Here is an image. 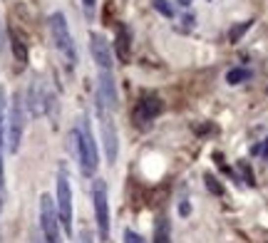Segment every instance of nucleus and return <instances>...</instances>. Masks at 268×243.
I'll list each match as a JSON object with an SVG mask.
<instances>
[{"label": "nucleus", "instance_id": "5", "mask_svg": "<svg viewBox=\"0 0 268 243\" xmlns=\"http://www.w3.org/2000/svg\"><path fill=\"white\" fill-rule=\"evenodd\" d=\"M92 206H95L97 236L99 241H109V198H107V184L102 179L92 181Z\"/></svg>", "mask_w": 268, "mask_h": 243}, {"label": "nucleus", "instance_id": "15", "mask_svg": "<svg viewBox=\"0 0 268 243\" xmlns=\"http://www.w3.org/2000/svg\"><path fill=\"white\" fill-rule=\"evenodd\" d=\"M251 25H253V20H244V23H239V25H234L231 30H228V43H231V45H236L239 43V40L251 30Z\"/></svg>", "mask_w": 268, "mask_h": 243}, {"label": "nucleus", "instance_id": "3", "mask_svg": "<svg viewBox=\"0 0 268 243\" xmlns=\"http://www.w3.org/2000/svg\"><path fill=\"white\" fill-rule=\"evenodd\" d=\"M48 25H50V35H52V43L55 48L62 52V57L74 67L77 65V48H74V40H72V32L67 27V18L62 13H52L48 18Z\"/></svg>", "mask_w": 268, "mask_h": 243}, {"label": "nucleus", "instance_id": "27", "mask_svg": "<svg viewBox=\"0 0 268 243\" xmlns=\"http://www.w3.org/2000/svg\"><path fill=\"white\" fill-rule=\"evenodd\" d=\"M30 243H43V241H40V238H35V236H32V238H30Z\"/></svg>", "mask_w": 268, "mask_h": 243}, {"label": "nucleus", "instance_id": "24", "mask_svg": "<svg viewBox=\"0 0 268 243\" xmlns=\"http://www.w3.org/2000/svg\"><path fill=\"white\" fill-rule=\"evenodd\" d=\"M95 3H97V0H82V5H85V10H87V13H92Z\"/></svg>", "mask_w": 268, "mask_h": 243}, {"label": "nucleus", "instance_id": "9", "mask_svg": "<svg viewBox=\"0 0 268 243\" xmlns=\"http://www.w3.org/2000/svg\"><path fill=\"white\" fill-rule=\"evenodd\" d=\"M162 109H164V104H162V99H159L157 95H144V97L137 102L132 117H134L137 124H146V122H151L154 117H159Z\"/></svg>", "mask_w": 268, "mask_h": 243}, {"label": "nucleus", "instance_id": "20", "mask_svg": "<svg viewBox=\"0 0 268 243\" xmlns=\"http://www.w3.org/2000/svg\"><path fill=\"white\" fill-rule=\"evenodd\" d=\"M239 169L244 171V181L248 184V186H253L256 181H253V171L248 169V164H246V161H239Z\"/></svg>", "mask_w": 268, "mask_h": 243}, {"label": "nucleus", "instance_id": "6", "mask_svg": "<svg viewBox=\"0 0 268 243\" xmlns=\"http://www.w3.org/2000/svg\"><path fill=\"white\" fill-rule=\"evenodd\" d=\"M99 114V132H102V144H104V156L109 164H114L120 156V134H117V124L112 119V112L104 107H97Z\"/></svg>", "mask_w": 268, "mask_h": 243}, {"label": "nucleus", "instance_id": "7", "mask_svg": "<svg viewBox=\"0 0 268 243\" xmlns=\"http://www.w3.org/2000/svg\"><path fill=\"white\" fill-rule=\"evenodd\" d=\"M57 216H60V226L65 228V236H72V186L65 171H60L57 176Z\"/></svg>", "mask_w": 268, "mask_h": 243}, {"label": "nucleus", "instance_id": "21", "mask_svg": "<svg viewBox=\"0 0 268 243\" xmlns=\"http://www.w3.org/2000/svg\"><path fill=\"white\" fill-rule=\"evenodd\" d=\"M253 154H261L263 159H268V139H263L261 144H256L253 146Z\"/></svg>", "mask_w": 268, "mask_h": 243}, {"label": "nucleus", "instance_id": "17", "mask_svg": "<svg viewBox=\"0 0 268 243\" xmlns=\"http://www.w3.org/2000/svg\"><path fill=\"white\" fill-rule=\"evenodd\" d=\"M151 8L157 13H162L164 18H174V8H171L169 0H151Z\"/></svg>", "mask_w": 268, "mask_h": 243}, {"label": "nucleus", "instance_id": "18", "mask_svg": "<svg viewBox=\"0 0 268 243\" xmlns=\"http://www.w3.org/2000/svg\"><path fill=\"white\" fill-rule=\"evenodd\" d=\"M204 179H206V189H209V191H211L214 196H221V194H223V186L219 184V179H216V176H211V174H206Z\"/></svg>", "mask_w": 268, "mask_h": 243}, {"label": "nucleus", "instance_id": "28", "mask_svg": "<svg viewBox=\"0 0 268 243\" xmlns=\"http://www.w3.org/2000/svg\"><path fill=\"white\" fill-rule=\"evenodd\" d=\"M0 211H3V194H0Z\"/></svg>", "mask_w": 268, "mask_h": 243}, {"label": "nucleus", "instance_id": "1", "mask_svg": "<svg viewBox=\"0 0 268 243\" xmlns=\"http://www.w3.org/2000/svg\"><path fill=\"white\" fill-rule=\"evenodd\" d=\"M74 156L80 161V169L85 176H95L97 167H99V151H97V142L90 127V117L85 114L80 119V127L74 129Z\"/></svg>", "mask_w": 268, "mask_h": 243}, {"label": "nucleus", "instance_id": "25", "mask_svg": "<svg viewBox=\"0 0 268 243\" xmlns=\"http://www.w3.org/2000/svg\"><path fill=\"white\" fill-rule=\"evenodd\" d=\"M184 25L186 27H194V15H184Z\"/></svg>", "mask_w": 268, "mask_h": 243}, {"label": "nucleus", "instance_id": "22", "mask_svg": "<svg viewBox=\"0 0 268 243\" xmlns=\"http://www.w3.org/2000/svg\"><path fill=\"white\" fill-rule=\"evenodd\" d=\"M189 211H191L189 204H186V201H181V204H179V214H181V216H189Z\"/></svg>", "mask_w": 268, "mask_h": 243}, {"label": "nucleus", "instance_id": "4", "mask_svg": "<svg viewBox=\"0 0 268 243\" xmlns=\"http://www.w3.org/2000/svg\"><path fill=\"white\" fill-rule=\"evenodd\" d=\"M40 233H43V243H62V226H60L57 206L52 196L48 194L40 196Z\"/></svg>", "mask_w": 268, "mask_h": 243}, {"label": "nucleus", "instance_id": "19", "mask_svg": "<svg viewBox=\"0 0 268 243\" xmlns=\"http://www.w3.org/2000/svg\"><path fill=\"white\" fill-rule=\"evenodd\" d=\"M124 243H146L137 231H132V228H124Z\"/></svg>", "mask_w": 268, "mask_h": 243}, {"label": "nucleus", "instance_id": "10", "mask_svg": "<svg viewBox=\"0 0 268 243\" xmlns=\"http://www.w3.org/2000/svg\"><path fill=\"white\" fill-rule=\"evenodd\" d=\"M90 52L99 70H112V48L104 40V35H99V32L90 35Z\"/></svg>", "mask_w": 268, "mask_h": 243}, {"label": "nucleus", "instance_id": "16", "mask_svg": "<svg viewBox=\"0 0 268 243\" xmlns=\"http://www.w3.org/2000/svg\"><path fill=\"white\" fill-rule=\"evenodd\" d=\"M10 45H13V52H15V57L20 60V62H25L27 60V48H25V43H23V40L10 30Z\"/></svg>", "mask_w": 268, "mask_h": 243}, {"label": "nucleus", "instance_id": "23", "mask_svg": "<svg viewBox=\"0 0 268 243\" xmlns=\"http://www.w3.org/2000/svg\"><path fill=\"white\" fill-rule=\"evenodd\" d=\"M80 243H92V236H90V231H82V233H80Z\"/></svg>", "mask_w": 268, "mask_h": 243}, {"label": "nucleus", "instance_id": "11", "mask_svg": "<svg viewBox=\"0 0 268 243\" xmlns=\"http://www.w3.org/2000/svg\"><path fill=\"white\" fill-rule=\"evenodd\" d=\"M48 104L50 102H48V95L43 92L40 82H32L30 90H27V95H25V107H27L30 117H43L48 112Z\"/></svg>", "mask_w": 268, "mask_h": 243}, {"label": "nucleus", "instance_id": "26", "mask_svg": "<svg viewBox=\"0 0 268 243\" xmlns=\"http://www.w3.org/2000/svg\"><path fill=\"white\" fill-rule=\"evenodd\" d=\"M176 3H179V5H181V8H189V5H191V3H194V0H176Z\"/></svg>", "mask_w": 268, "mask_h": 243}, {"label": "nucleus", "instance_id": "14", "mask_svg": "<svg viewBox=\"0 0 268 243\" xmlns=\"http://www.w3.org/2000/svg\"><path fill=\"white\" fill-rule=\"evenodd\" d=\"M246 79H251V70H246V67H234V70L226 72L228 85H241V82H246Z\"/></svg>", "mask_w": 268, "mask_h": 243}, {"label": "nucleus", "instance_id": "2", "mask_svg": "<svg viewBox=\"0 0 268 243\" xmlns=\"http://www.w3.org/2000/svg\"><path fill=\"white\" fill-rule=\"evenodd\" d=\"M23 132H25V102H23V95L15 92L13 99H10L8 117H5V142H8L10 154H15L20 149Z\"/></svg>", "mask_w": 268, "mask_h": 243}, {"label": "nucleus", "instance_id": "8", "mask_svg": "<svg viewBox=\"0 0 268 243\" xmlns=\"http://www.w3.org/2000/svg\"><path fill=\"white\" fill-rule=\"evenodd\" d=\"M97 107H104L109 112L117 107V87H114L112 70H99V79H97Z\"/></svg>", "mask_w": 268, "mask_h": 243}, {"label": "nucleus", "instance_id": "12", "mask_svg": "<svg viewBox=\"0 0 268 243\" xmlns=\"http://www.w3.org/2000/svg\"><path fill=\"white\" fill-rule=\"evenodd\" d=\"M129 45H132V35H129V27L124 23L117 25V37H114V50H117V57L122 62L129 60Z\"/></svg>", "mask_w": 268, "mask_h": 243}, {"label": "nucleus", "instance_id": "13", "mask_svg": "<svg viewBox=\"0 0 268 243\" xmlns=\"http://www.w3.org/2000/svg\"><path fill=\"white\" fill-rule=\"evenodd\" d=\"M151 243H171V226L167 219H159L154 226V236H151Z\"/></svg>", "mask_w": 268, "mask_h": 243}]
</instances>
